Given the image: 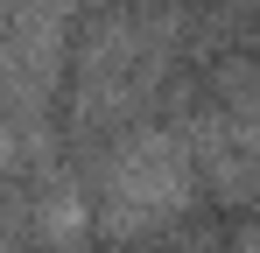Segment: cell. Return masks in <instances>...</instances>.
Masks as SVG:
<instances>
[{
	"mask_svg": "<svg viewBox=\"0 0 260 253\" xmlns=\"http://www.w3.org/2000/svg\"><path fill=\"white\" fill-rule=\"evenodd\" d=\"M183 204H190V155H183L176 134L148 126L141 141H120V148H113L106 183H99V232H106V246L148 239V232L169 225Z\"/></svg>",
	"mask_w": 260,
	"mask_h": 253,
	"instance_id": "obj_1",
	"label": "cell"
},
{
	"mask_svg": "<svg viewBox=\"0 0 260 253\" xmlns=\"http://www.w3.org/2000/svg\"><path fill=\"white\" fill-rule=\"evenodd\" d=\"M225 253H260V218H253V225H239V232H232V246H225Z\"/></svg>",
	"mask_w": 260,
	"mask_h": 253,
	"instance_id": "obj_2",
	"label": "cell"
}]
</instances>
